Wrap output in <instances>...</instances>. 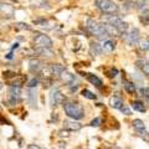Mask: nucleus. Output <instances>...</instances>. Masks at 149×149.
I'll return each instance as SVG.
<instances>
[{
  "instance_id": "3",
  "label": "nucleus",
  "mask_w": 149,
  "mask_h": 149,
  "mask_svg": "<svg viewBox=\"0 0 149 149\" xmlns=\"http://www.w3.org/2000/svg\"><path fill=\"white\" fill-rule=\"evenodd\" d=\"M96 6L103 14H108V15H113L118 11V5L112 0H96Z\"/></svg>"
},
{
  "instance_id": "27",
  "label": "nucleus",
  "mask_w": 149,
  "mask_h": 149,
  "mask_svg": "<svg viewBox=\"0 0 149 149\" xmlns=\"http://www.w3.org/2000/svg\"><path fill=\"white\" fill-rule=\"evenodd\" d=\"M139 49L142 51H149V39H144L139 41Z\"/></svg>"
},
{
  "instance_id": "29",
  "label": "nucleus",
  "mask_w": 149,
  "mask_h": 149,
  "mask_svg": "<svg viewBox=\"0 0 149 149\" xmlns=\"http://www.w3.org/2000/svg\"><path fill=\"white\" fill-rule=\"evenodd\" d=\"M106 73H107V76H108V77L113 78V77H116V76H117V73H118V70H117V68H114V67H111L109 70H107V71H106Z\"/></svg>"
},
{
  "instance_id": "30",
  "label": "nucleus",
  "mask_w": 149,
  "mask_h": 149,
  "mask_svg": "<svg viewBox=\"0 0 149 149\" xmlns=\"http://www.w3.org/2000/svg\"><path fill=\"white\" fill-rule=\"evenodd\" d=\"M138 134H139V137H142L144 141H147L149 142V133L147 132L146 129H143V130H138Z\"/></svg>"
},
{
  "instance_id": "8",
  "label": "nucleus",
  "mask_w": 149,
  "mask_h": 149,
  "mask_svg": "<svg viewBox=\"0 0 149 149\" xmlns=\"http://www.w3.org/2000/svg\"><path fill=\"white\" fill-rule=\"evenodd\" d=\"M65 100V97L62 95V92L58 90V88H56V90H54L52 92H51V95H50V103L51 106H58V104H61L62 102Z\"/></svg>"
},
{
  "instance_id": "31",
  "label": "nucleus",
  "mask_w": 149,
  "mask_h": 149,
  "mask_svg": "<svg viewBox=\"0 0 149 149\" xmlns=\"http://www.w3.org/2000/svg\"><path fill=\"white\" fill-rule=\"evenodd\" d=\"M141 95L144 97V98L149 100V87H142L141 88Z\"/></svg>"
},
{
  "instance_id": "19",
  "label": "nucleus",
  "mask_w": 149,
  "mask_h": 149,
  "mask_svg": "<svg viewBox=\"0 0 149 149\" xmlns=\"http://www.w3.org/2000/svg\"><path fill=\"white\" fill-rule=\"evenodd\" d=\"M137 67L141 68V71L144 74L149 76V62H147L146 60H138L137 61Z\"/></svg>"
},
{
  "instance_id": "33",
  "label": "nucleus",
  "mask_w": 149,
  "mask_h": 149,
  "mask_svg": "<svg viewBox=\"0 0 149 149\" xmlns=\"http://www.w3.org/2000/svg\"><path fill=\"white\" fill-rule=\"evenodd\" d=\"M100 124H101V118H98V117H97V118H95V119H93L92 122L90 123V125H91V127H98Z\"/></svg>"
},
{
  "instance_id": "11",
  "label": "nucleus",
  "mask_w": 149,
  "mask_h": 149,
  "mask_svg": "<svg viewBox=\"0 0 149 149\" xmlns=\"http://www.w3.org/2000/svg\"><path fill=\"white\" fill-rule=\"evenodd\" d=\"M109 106L112 108H116V109H122L124 107V103H123V100L120 98V97L112 96L109 98Z\"/></svg>"
},
{
  "instance_id": "15",
  "label": "nucleus",
  "mask_w": 149,
  "mask_h": 149,
  "mask_svg": "<svg viewBox=\"0 0 149 149\" xmlns=\"http://www.w3.org/2000/svg\"><path fill=\"white\" fill-rule=\"evenodd\" d=\"M63 127L66 129H70V130H80L82 128V124L76 122V120H65L63 123Z\"/></svg>"
},
{
  "instance_id": "16",
  "label": "nucleus",
  "mask_w": 149,
  "mask_h": 149,
  "mask_svg": "<svg viewBox=\"0 0 149 149\" xmlns=\"http://www.w3.org/2000/svg\"><path fill=\"white\" fill-rule=\"evenodd\" d=\"M86 77H87V80L90 81L93 86H96L97 88H102V80L100 77H97L96 74H93V73H86Z\"/></svg>"
},
{
  "instance_id": "4",
  "label": "nucleus",
  "mask_w": 149,
  "mask_h": 149,
  "mask_svg": "<svg viewBox=\"0 0 149 149\" xmlns=\"http://www.w3.org/2000/svg\"><path fill=\"white\" fill-rule=\"evenodd\" d=\"M107 24H109L117 30L119 34H123L125 35L127 34V30H128V24L125 21H123L120 17H118L117 15H111L106 19Z\"/></svg>"
},
{
  "instance_id": "17",
  "label": "nucleus",
  "mask_w": 149,
  "mask_h": 149,
  "mask_svg": "<svg viewBox=\"0 0 149 149\" xmlns=\"http://www.w3.org/2000/svg\"><path fill=\"white\" fill-rule=\"evenodd\" d=\"M60 78L62 80V82H65V83H67V85H72L73 83V81H74V76L72 73H70V72H67L66 70L60 74Z\"/></svg>"
},
{
  "instance_id": "34",
  "label": "nucleus",
  "mask_w": 149,
  "mask_h": 149,
  "mask_svg": "<svg viewBox=\"0 0 149 149\" xmlns=\"http://www.w3.org/2000/svg\"><path fill=\"white\" fill-rule=\"evenodd\" d=\"M16 29H26V30H29L30 29V26H27V24H24V22H19V24H16Z\"/></svg>"
},
{
  "instance_id": "20",
  "label": "nucleus",
  "mask_w": 149,
  "mask_h": 149,
  "mask_svg": "<svg viewBox=\"0 0 149 149\" xmlns=\"http://www.w3.org/2000/svg\"><path fill=\"white\" fill-rule=\"evenodd\" d=\"M114 49H116V44L112 40H106L103 45H102V50H103L104 52H112Z\"/></svg>"
},
{
  "instance_id": "7",
  "label": "nucleus",
  "mask_w": 149,
  "mask_h": 149,
  "mask_svg": "<svg viewBox=\"0 0 149 149\" xmlns=\"http://www.w3.org/2000/svg\"><path fill=\"white\" fill-rule=\"evenodd\" d=\"M125 41H127V44L129 46H134L139 42V39H141V32L137 27H134V29L130 30L128 34H125Z\"/></svg>"
},
{
  "instance_id": "9",
  "label": "nucleus",
  "mask_w": 149,
  "mask_h": 149,
  "mask_svg": "<svg viewBox=\"0 0 149 149\" xmlns=\"http://www.w3.org/2000/svg\"><path fill=\"white\" fill-rule=\"evenodd\" d=\"M0 14L6 17H13L14 14H15V9H14L13 5H10V4L0 1Z\"/></svg>"
},
{
  "instance_id": "14",
  "label": "nucleus",
  "mask_w": 149,
  "mask_h": 149,
  "mask_svg": "<svg viewBox=\"0 0 149 149\" xmlns=\"http://www.w3.org/2000/svg\"><path fill=\"white\" fill-rule=\"evenodd\" d=\"M27 98H29V103L31 107H36L37 104V92H36V87L35 88H29L27 91Z\"/></svg>"
},
{
  "instance_id": "32",
  "label": "nucleus",
  "mask_w": 149,
  "mask_h": 149,
  "mask_svg": "<svg viewBox=\"0 0 149 149\" xmlns=\"http://www.w3.org/2000/svg\"><path fill=\"white\" fill-rule=\"evenodd\" d=\"M37 83H39V80H37V78H32V80H30L29 82H27V87L29 88H35L37 86Z\"/></svg>"
},
{
  "instance_id": "5",
  "label": "nucleus",
  "mask_w": 149,
  "mask_h": 149,
  "mask_svg": "<svg viewBox=\"0 0 149 149\" xmlns=\"http://www.w3.org/2000/svg\"><path fill=\"white\" fill-rule=\"evenodd\" d=\"M34 45L36 47H52V40L45 34H37L34 39Z\"/></svg>"
},
{
  "instance_id": "26",
  "label": "nucleus",
  "mask_w": 149,
  "mask_h": 149,
  "mask_svg": "<svg viewBox=\"0 0 149 149\" xmlns=\"http://www.w3.org/2000/svg\"><path fill=\"white\" fill-rule=\"evenodd\" d=\"M133 127L136 128L137 130H143L146 129V125H144V122L142 119H134L133 120Z\"/></svg>"
},
{
  "instance_id": "18",
  "label": "nucleus",
  "mask_w": 149,
  "mask_h": 149,
  "mask_svg": "<svg viewBox=\"0 0 149 149\" xmlns=\"http://www.w3.org/2000/svg\"><path fill=\"white\" fill-rule=\"evenodd\" d=\"M50 70H51V73H52V76H60L65 70V66L60 63H55V65H50Z\"/></svg>"
},
{
  "instance_id": "24",
  "label": "nucleus",
  "mask_w": 149,
  "mask_h": 149,
  "mask_svg": "<svg viewBox=\"0 0 149 149\" xmlns=\"http://www.w3.org/2000/svg\"><path fill=\"white\" fill-rule=\"evenodd\" d=\"M132 108L134 111H138V112H146V106H144V103L142 101H133L132 102Z\"/></svg>"
},
{
  "instance_id": "10",
  "label": "nucleus",
  "mask_w": 149,
  "mask_h": 149,
  "mask_svg": "<svg viewBox=\"0 0 149 149\" xmlns=\"http://www.w3.org/2000/svg\"><path fill=\"white\" fill-rule=\"evenodd\" d=\"M35 54L39 56V57H42V58H51V57H54V55H55L54 51L47 47H36Z\"/></svg>"
},
{
  "instance_id": "36",
  "label": "nucleus",
  "mask_w": 149,
  "mask_h": 149,
  "mask_svg": "<svg viewBox=\"0 0 149 149\" xmlns=\"http://www.w3.org/2000/svg\"><path fill=\"white\" fill-rule=\"evenodd\" d=\"M120 111H122L123 113H125L127 116H129V114H130V111H129V109H128V108H127V107H125V106H124V107H123V108L120 109Z\"/></svg>"
},
{
  "instance_id": "35",
  "label": "nucleus",
  "mask_w": 149,
  "mask_h": 149,
  "mask_svg": "<svg viewBox=\"0 0 149 149\" xmlns=\"http://www.w3.org/2000/svg\"><path fill=\"white\" fill-rule=\"evenodd\" d=\"M27 149H41V148L37 146V144H29V146H27Z\"/></svg>"
},
{
  "instance_id": "23",
  "label": "nucleus",
  "mask_w": 149,
  "mask_h": 149,
  "mask_svg": "<svg viewBox=\"0 0 149 149\" xmlns=\"http://www.w3.org/2000/svg\"><path fill=\"white\" fill-rule=\"evenodd\" d=\"M123 87H124V90L127 91L128 93H130V95L136 92V85H134L133 82H130V81L123 80Z\"/></svg>"
},
{
  "instance_id": "22",
  "label": "nucleus",
  "mask_w": 149,
  "mask_h": 149,
  "mask_svg": "<svg viewBox=\"0 0 149 149\" xmlns=\"http://www.w3.org/2000/svg\"><path fill=\"white\" fill-rule=\"evenodd\" d=\"M139 21L146 26L149 25V9H146V10L142 11V14L139 15Z\"/></svg>"
},
{
  "instance_id": "6",
  "label": "nucleus",
  "mask_w": 149,
  "mask_h": 149,
  "mask_svg": "<svg viewBox=\"0 0 149 149\" xmlns=\"http://www.w3.org/2000/svg\"><path fill=\"white\" fill-rule=\"evenodd\" d=\"M9 96H8V101H9V104L14 106L17 101L21 100V88L17 87V86H10L9 87Z\"/></svg>"
},
{
  "instance_id": "25",
  "label": "nucleus",
  "mask_w": 149,
  "mask_h": 149,
  "mask_svg": "<svg viewBox=\"0 0 149 149\" xmlns=\"http://www.w3.org/2000/svg\"><path fill=\"white\" fill-rule=\"evenodd\" d=\"M134 8L139 9V10H146L147 9V0H133Z\"/></svg>"
},
{
  "instance_id": "13",
  "label": "nucleus",
  "mask_w": 149,
  "mask_h": 149,
  "mask_svg": "<svg viewBox=\"0 0 149 149\" xmlns=\"http://www.w3.org/2000/svg\"><path fill=\"white\" fill-rule=\"evenodd\" d=\"M29 3L35 9H50L47 0H29Z\"/></svg>"
},
{
  "instance_id": "12",
  "label": "nucleus",
  "mask_w": 149,
  "mask_h": 149,
  "mask_svg": "<svg viewBox=\"0 0 149 149\" xmlns=\"http://www.w3.org/2000/svg\"><path fill=\"white\" fill-rule=\"evenodd\" d=\"M42 67H44V65H42V62H41L40 60L31 58L29 61V68H30L31 72H40Z\"/></svg>"
},
{
  "instance_id": "21",
  "label": "nucleus",
  "mask_w": 149,
  "mask_h": 149,
  "mask_svg": "<svg viewBox=\"0 0 149 149\" xmlns=\"http://www.w3.org/2000/svg\"><path fill=\"white\" fill-rule=\"evenodd\" d=\"M102 46H100L97 42H92L91 46H90V52L92 56H97V55H100L102 52Z\"/></svg>"
},
{
  "instance_id": "2",
  "label": "nucleus",
  "mask_w": 149,
  "mask_h": 149,
  "mask_svg": "<svg viewBox=\"0 0 149 149\" xmlns=\"http://www.w3.org/2000/svg\"><path fill=\"white\" fill-rule=\"evenodd\" d=\"M86 26H87L88 31H90L93 36H96L98 40L106 41V40L109 37V34L107 32L104 25H103V24H98V22L95 21L93 19H88Z\"/></svg>"
},
{
  "instance_id": "28",
  "label": "nucleus",
  "mask_w": 149,
  "mask_h": 149,
  "mask_svg": "<svg viewBox=\"0 0 149 149\" xmlns=\"http://www.w3.org/2000/svg\"><path fill=\"white\" fill-rule=\"evenodd\" d=\"M82 96L85 97V98H88V100H96L97 98V96L93 92H91L90 90H83L82 91Z\"/></svg>"
},
{
  "instance_id": "1",
  "label": "nucleus",
  "mask_w": 149,
  "mask_h": 149,
  "mask_svg": "<svg viewBox=\"0 0 149 149\" xmlns=\"http://www.w3.org/2000/svg\"><path fill=\"white\" fill-rule=\"evenodd\" d=\"M63 111L70 118H72L74 120H80L85 117V111H83L82 106L77 102L67 101L63 103Z\"/></svg>"
}]
</instances>
